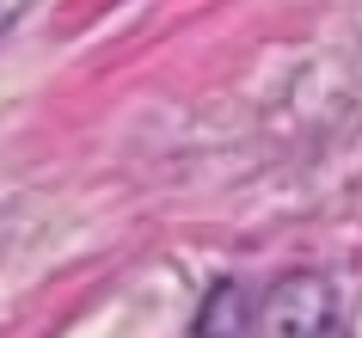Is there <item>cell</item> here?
Instances as JSON below:
<instances>
[{"mask_svg":"<svg viewBox=\"0 0 362 338\" xmlns=\"http://www.w3.org/2000/svg\"><path fill=\"white\" fill-rule=\"evenodd\" d=\"M332 283L320 271H288L258 295L252 308V338H325L332 326Z\"/></svg>","mask_w":362,"mask_h":338,"instance_id":"1","label":"cell"},{"mask_svg":"<svg viewBox=\"0 0 362 338\" xmlns=\"http://www.w3.org/2000/svg\"><path fill=\"white\" fill-rule=\"evenodd\" d=\"M252 332V295L240 277H221L197 308V338H246Z\"/></svg>","mask_w":362,"mask_h":338,"instance_id":"2","label":"cell"}]
</instances>
